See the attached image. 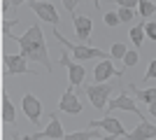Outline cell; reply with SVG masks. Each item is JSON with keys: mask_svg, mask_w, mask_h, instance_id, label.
<instances>
[{"mask_svg": "<svg viewBox=\"0 0 156 140\" xmlns=\"http://www.w3.org/2000/svg\"><path fill=\"white\" fill-rule=\"evenodd\" d=\"M12 40L19 42L21 47V56H26L28 61H35L40 66H47V73L51 70V61H49V54H47V45H44V38H42V28L37 23L28 26V31L23 35H12Z\"/></svg>", "mask_w": 156, "mask_h": 140, "instance_id": "obj_1", "label": "cell"}, {"mask_svg": "<svg viewBox=\"0 0 156 140\" xmlns=\"http://www.w3.org/2000/svg\"><path fill=\"white\" fill-rule=\"evenodd\" d=\"M54 38H56V40H58L61 45L65 47V49H70V52L75 54V59H77V61H91V59L107 61V59H105V54L100 52V49H93V47H84V45H72V42L65 40V38L58 33V31H54Z\"/></svg>", "mask_w": 156, "mask_h": 140, "instance_id": "obj_2", "label": "cell"}, {"mask_svg": "<svg viewBox=\"0 0 156 140\" xmlns=\"http://www.w3.org/2000/svg\"><path fill=\"white\" fill-rule=\"evenodd\" d=\"M28 7H30L33 12L37 14L42 21H47V23H51V26H58V12H56V7H54V2H42V0H30L28 2Z\"/></svg>", "mask_w": 156, "mask_h": 140, "instance_id": "obj_3", "label": "cell"}, {"mask_svg": "<svg viewBox=\"0 0 156 140\" xmlns=\"http://www.w3.org/2000/svg\"><path fill=\"white\" fill-rule=\"evenodd\" d=\"M112 89H114V84H91V87H86V93H89L96 110H103V105L110 103L107 98H110Z\"/></svg>", "mask_w": 156, "mask_h": 140, "instance_id": "obj_4", "label": "cell"}, {"mask_svg": "<svg viewBox=\"0 0 156 140\" xmlns=\"http://www.w3.org/2000/svg\"><path fill=\"white\" fill-rule=\"evenodd\" d=\"M42 138H47V140H63V138H65L63 126H61V121H58V117H56V114H49V126H47L44 131L28 135L26 140H42Z\"/></svg>", "mask_w": 156, "mask_h": 140, "instance_id": "obj_5", "label": "cell"}, {"mask_svg": "<svg viewBox=\"0 0 156 140\" xmlns=\"http://www.w3.org/2000/svg\"><path fill=\"white\" fill-rule=\"evenodd\" d=\"M2 63H5V73L7 75H23V73H30V75H37L35 70H30L28 68V59L26 56H12V54H7L5 59H2Z\"/></svg>", "mask_w": 156, "mask_h": 140, "instance_id": "obj_6", "label": "cell"}, {"mask_svg": "<svg viewBox=\"0 0 156 140\" xmlns=\"http://www.w3.org/2000/svg\"><path fill=\"white\" fill-rule=\"evenodd\" d=\"M58 63H61V66H65V68H68V73H70V87L72 89H75V87H82V82L86 80V68L79 66V63H72V61L65 56V52L61 54Z\"/></svg>", "mask_w": 156, "mask_h": 140, "instance_id": "obj_7", "label": "cell"}, {"mask_svg": "<svg viewBox=\"0 0 156 140\" xmlns=\"http://www.w3.org/2000/svg\"><path fill=\"white\" fill-rule=\"evenodd\" d=\"M21 107H23V112H26L30 124H40V117H42V103H40V98H35L33 93H26L23 100H21Z\"/></svg>", "mask_w": 156, "mask_h": 140, "instance_id": "obj_8", "label": "cell"}, {"mask_svg": "<svg viewBox=\"0 0 156 140\" xmlns=\"http://www.w3.org/2000/svg\"><path fill=\"white\" fill-rule=\"evenodd\" d=\"M82 103H79V98L75 96V89H68V91L61 96V100H58V110H63L65 114H79L82 112Z\"/></svg>", "mask_w": 156, "mask_h": 140, "instance_id": "obj_9", "label": "cell"}, {"mask_svg": "<svg viewBox=\"0 0 156 140\" xmlns=\"http://www.w3.org/2000/svg\"><path fill=\"white\" fill-rule=\"evenodd\" d=\"M126 138L128 140H151L156 138V126L151 124V121H137V126L130 131V133H126Z\"/></svg>", "mask_w": 156, "mask_h": 140, "instance_id": "obj_10", "label": "cell"}, {"mask_svg": "<svg viewBox=\"0 0 156 140\" xmlns=\"http://www.w3.org/2000/svg\"><path fill=\"white\" fill-rule=\"evenodd\" d=\"M107 107H110V110H126V112H135L137 117H140V121H144V117L140 114V107H137L135 103H133V98H128V93H124V91H121V96H117L114 100H110Z\"/></svg>", "mask_w": 156, "mask_h": 140, "instance_id": "obj_11", "label": "cell"}, {"mask_svg": "<svg viewBox=\"0 0 156 140\" xmlns=\"http://www.w3.org/2000/svg\"><path fill=\"white\" fill-rule=\"evenodd\" d=\"M96 126H103L105 131L110 135H114V138H119V135H126V128H124V124L119 119H114V117H105V119H96V121H91V128H96Z\"/></svg>", "mask_w": 156, "mask_h": 140, "instance_id": "obj_12", "label": "cell"}, {"mask_svg": "<svg viewBox=\"0 0 156 140\" xmlns=\"http://www.w3.org/2000/svg\"><path fill=\"white\" fill-rule=\"evenodd\" d=\"M72 23H75V33H77L79 42H84V45L89 47V38H91V26H93L91 16H75V19H72Z\"/></svg>", "mask_w": 156, "mask_h": 140, "instance_id": "obj_13", "label": "cell"}, {"mask_svg": "<svg viewBox=\"0 0 156 140\" xmlns=\"http://www.w3.org/2000/svg\"><path fill=\"white\" fill-rule=\"evenodd\" d=\"M121 73H124V70H114L112 61H100L96 66V70H93V77H96V84H105L112 75H119V77H121Z\"/></svg>", "mask_w": 156, "mask_h": 140, "instance_id": "obj_14", "label": "cell"}, {"mask_svg": "<svg viewBox=\"0 0 156 140\" xmlns=\"http://www.w3.org/2000/svg\"><path fill=\"white\" fill-rule=\"evenodd\" d=\"M2 121H7V124H14L16 121V112H14V105L12 100H9V96H2Z\"/></svg>", "mask_w": 156, "mask_h": 140, "instance_id": "obj_15", "label": "cell"}, {"mask_svg": "<svg viewBox=\"0 0 156 140\" xmlns=\"http://www.w3.org/2000/svg\"><path fill=\"white\" fill-rule=\"evenodd\" d=\"M103 138V135L98 133V131H93V128H89V131H75V133H65L63 140H98Z\"/></svg>", "mask_w": 156, "mask_h": 140, "instance_id": "obj_16", "label": "cell"}, {"mask_svg": "<svg viewBox=\"0 0 156 140\" xmlns=\"http://www.w3.org/2000/svg\"><path fill=\"white\" fill-rule=\"evenodd\" d=\"M147 38L144 35V23H140V26H135V28H130V40H133V45L135 47H142V40Z\"/></svg>", "mask_w": 156, "mask_h": 140, "instance_id": "obj_17", "label": "cell"}, {"mask_svg": "<svg viewBox=\"0 0 156 140\" xmlns=\"http://www.w3.org/2000/svg\"><path fill=\"white\" fill-rule=\"evenodd\" d=\"M137 12H140V16H151V14L156 12V2H151V0H140Z\"/></svg>", "mask_w": 156, "mask_h": 140, "instance_id": "obj_18", "label": "cell"}, {"mask_svg": "<svg viewBox=\"0 0 156 140\" xmlns=\"http://www.w3.org/2000/svg\"><path fill=\"white\" fill-rule=\"evenodd\" d=\"M133 89H135V87H133ZM135 93H137V98L142 100V103H147V105L156 100V89H142V91L135 89Z\"/></svg>", "mask_w": 156, "mask_h": 140, "instance_id": "obj_19", "label": "cell"}, {"mask_svg": "<svg viewBox=\"0 0 156 140\" xmlns=\"http://www.w3.org/2000/svg\"><path fill=\"white\" fill-rule=\"evenodd\" d=\"M126 54H128V49H126L124 42H117V45H112V49H110V56H112V59H124Z\"/></svg>", "mask_w": 156, "mask_h": 140, "instance_id": "obj_20", "label": "cell"}, {"mask_svg": "<svg viewBox=\"0 0 156 140\" xmlns=\"http://www.w3.org/2000/svg\"><path fill=\"white\" fill-rule=\"evenodd\" d=\"M117 14H119V21H121V23H130V21L135 19V9H124V7H119Z\"/></svg>", "mask_w": 156, "mask_h": 140, "instance_id": "obj_21", "label": "cell"}, {"mask_svg": "<svg viewBox=\"0 0 156 140\" xmlns=\"http://www.w3.org/2000/svg\"><path fill=\"white\" fill-rule=\"evenodd\" d=\"M103 19H105V23H107L110 28H117L119 23H121V21H119V14H117V12H105Z\"/></svg>", "mask_w": 156, "mask_h": 140, "instance_id": "obj_22", "label": "cell"}, {"mask_svg": "<svg viewBox=\"0 0 156 140\" xmlns=\"http://www.w3.org/2000/svg\"><path fill=\"white\" fill-rule=\"evenodd\" d=\"M137 61H140V54H137V52H128L124 56V66H135Z\"/></svg>", "mask_w": 156, "mask_h": 140, "instance_id": "obj_23", "label": "cell"}, {"mask_svg": "<svg viewBox=\"0 0 156 140\" xmlns=\"http://www.w3.org/2000/svg\"><path fill=\"white\" fill-rule=\"evenodd\" d=\"M144 35H147L151 42H156V21H151V23L144 26Z\"/></svg>", "mask_w": 156, "mask_h": 140, "instance_id": "obj_24", "label": "cell"}, {"mask_svg": "<svg viewBox=\"0 0 156 140\" xmlns=\"http://www.w3.org/2000/svg\"><path fill=\"white\" fill-rule=\"evenodd\" d=\"M149 80H156V59L149 63V70H147V75H144L142 82H149Z\"/></svg>", "mask_w": 156, "mask_h": 140, "instance_id": "obj_25", "label": "cell"}, {"mask_svg": "<svg viewBox=\"0 0 156 140\" xmlns=\"http://www.w3.org/2000/svg\"><path fill=\"white\" fill-rule=\"evenodd\" d=\"M140 5V0H119V7H124V9H135Z\"/></svg>", "mask_w": 156, "mask_h": 140, "instance_id": "obj_26", "label": "cell"}, {"mask_svg": "<svg viewBox=\"0 0 156 140\" xmlns=\"http://www.w3.org/2000/svg\"><path fill=\"white\" fill-rule=\"evenodd\" d=\"M77 5H79V0H65V9H70V12H75Z\"/></svg>", "mask_w": 156, "mask_h": 140, "instance_id": "obj_27", "label": "cell"}, {"mask_svg": "<svg viewBox=\"0 0 156 140\" xmlns=\"http://www.w3.org/2000/svg\"><path fill=\"white\" fill-rule=\"evenodd\" d=\"M149 114H151V117H156V100H154V103H149Z\"/></svg>", "mask_w": 156, "mask_h": 140, "instance_id": "obj_28", "label": "cell"}, {"mask_svg": "<svg viewBox=\"0 0 156 140\" xmlns=\"http://www.w3.org/2000/svg\"><path fill=\"white\" fill-rule=\"evenodd\" d=\"M98 140H117L114 135H110V138H98Z\"/></svg>", "mask_w": 156, "mask_h": 140, "instance_id": "obj_29", "label": "cell"}, {"mask_svg": "<svg viewBox=\"0 0 156 140\" xmlns=\"http://www.w3.org/2000/svg\"><path fill=\"white\" fill-rule=\"evenodd\" d=\"M12 140H21V138H19V135H14V138H12Z\"/></svg>", "mask_w": 156, "mask_h": 140, "instance_id": "obj_30", "label": "cell"}]
</instances>
